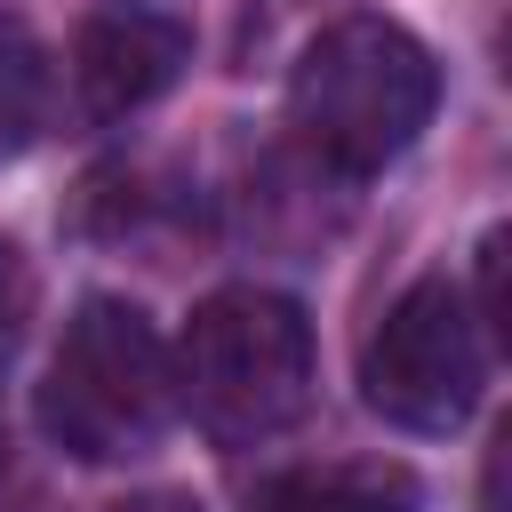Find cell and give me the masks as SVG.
<instances>
[{"label": "cell", "mask_w": 512, "mask_h": 512, "mask_svg": "<svg viewBox=\"0 0 512 512\" xmlns=\"http://www.w3.org/2000/svg\"><path fill=\"white\" fill-rule=\"evenodd\" d=\"M184 64H192V32L160 8H104V16H88L80 48H72V80L96 120L144 112L152 96L176 88Z\"/></svg>", "instance_id": "5b68a950"}, {"label": "cell", "mask_w": 512, "mask_h": 512, "mask_svg": "<svg viewBox=\"0 0 512 512\" xmlns=\"http://www.w3.org/2000/svg\"><path fill=\"white\" fill-rule=\"evenodd\" d=\"M48 120V48L24 16L0 8V160H16Z\"/></svg>", "instance_id": "52a82bcc"}, {"label": "cell", "mask_w": 512, "mask_h": 512, "mask_svg": "<svg viewBox=\"0 0 512 512\" xmlns=\"http://www.w3.org/2000/svg\"><path fill=\"white\" fill-rule=\"evenodd\" d=\"M0 456H8V432H0Z\"/></svg>", "instance_id": "30bf717a"}, {"label": "cell", "mask_w": 512, "mask_h": 512, "mask_svg": "<svg viewBox=\"0 0 512 512\" xmlns=\"http://www.w3.org/2000/svg\"><path fill=\"white\" fill-rule=\"evenodd\" d=\"M312 320L280 288H216L192 304L176 344V408L216 448H256L312 408Z\"/></svg>", "instance_id": "7a4b0ae2"}, {"label": "cell", "mask_w": 512, "mask_h": 512, "mask_svg": "<svg viewBox=\"0 0 512 512\" xmlns=\"http://www.w3.org/2000/svg\"><path fill=\"white\" fill-rule=\"evenodd\" d=\"M432 104H440V64L392 16H344V24H328L296 56V80H288V120H296V136L336 176L392 168L432 128Z\"/></svg>", "instance_id": "6da1fadb"}, {"label": "cell", "mask_w": 512, "mask_h": 512, "mask_svg": "<svg viewBox=\"0 0 512 512\" xmlns=\"http://www.w3.org/2000/svg\"><path fill=\"white\" fill-rule=\"evenodd\" d=\"M264 512H416L408 472L376 464H328V472H288L264 488Z\"/></svg>", "instance_id": "8992f818"}, {"label": "cell", "mask_w": 512, "mask_h": 512, "mask_svg": "<svg viewBox=\"0 0 512 512\" xmlns=\"http://www.w3.org/2000/svg\"><path fill=\"white\" fill-rule=\"evenodd\" d=\"M488 392V336L456 280H416L360 352V400L400 432H456Z\"/></svg>", "instance_id": "277c9868"}, {"label": "cell", "mask_w": 512, "mask_h": 512, "mask_svg": "<svg viewBox=\"0 0 512 512\" xmlns=\"http://www.w3.org/2000/svg\"><path fill=\"white\" fill-rule=\"evenodd\" d=\"M24 304H32V280H24L16 248L0 240V344H16V328H24Z\"/></svg>", "instance_id": "ba28073f"}, {"label": "cell", "mask_w": 512, "mask_h": 512, "mask_svg": "<svg viewBox=\"0 0 512 512\" xmlns=\"http://www.w3.org/2000/svg\"><path fill=\"white\" fill-rule=\"evenodd\" d=\"M112 512H200V504H192L184 488H144V496H120Z\"/></svg>", "instance_id": "9c48e42d"}, {"label": "cell", "mask_w": 512, "mask_h": 512, "mask_svg": "<svg viewBox=\"0 0 512 512\" xmlns=\"http://www.w3.org/2000/svg\"><path fill=\"white\" fill-rule=\"evenodd\" d=\"M176 424V352L128 296H88L40 376V432L80 464H128Z\"/></svg>", "instance_id": "3957f363"}]
</instances>
